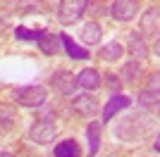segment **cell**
Listing matches in <instances>:
<instances>
[{
  "label": "cell",
  "instance_id": "cell-12",
  "mask_svg": "<svg viewBox=\"0 0 160 157\" xmlns=\"http://www.w3.org/2000/svg\"><path fill=\"white\" fill-rule=\"evenodd\" d=\"M55 157H81V148L77 140H62L53 152Z\"/></svg>",
  "mask_w": 160,
  "mask_h": 157
},
{
  "label": "cell",
  "instance_id": "cell-11",
  "mask_svg": "<svg viewBox=\"0 0 160 157\" xmlns=\"http://www.w3.org/2000/svg\"><path fill=\"white\" fill-rule=\"evenodd\" d=\"M36 43H38V48L43 52H46V55H58V52H60V36H55V33H41V38L36 40Z\"/></svg>",
  "mask_w": 160,
  "mask_h": 157
},
{
  "label": "cell",
  "instance_id": "cell-8",
  "mask_svg": "<svg viewBox=\"0 0 160 157\" xmlns=\"http://www.w3.org/2000/svg\"><path fill=\"white\" fill-rule=\"evenodd\" d=\"M58 36H60L62 48L67 50V55H69L72 59H88V50H86V48H81L79 43H74L67 33H58Z\"/></svg>",
  "mask_w": 160,
  "mask_h": 157
},
{
  "label": "cell",
  "instance_id": "cell-20",
  "mask_svg": "<svg viewBox=\"0 0 160 157\" xmlns=\"http://www.w3.org/2000/svg\"><path fill=\"white\" fill-rule=\"evenodd\" d=\"M105 78H108V86H110L112 91H120V86H122V83H120V76H115V74H108Z\"/></svg>",
  "mask_w": 160,
  "mask_h": 157
},
{
  "label": "cell",
  "instance_id": "cell-16",
  "mask_svg": "<svg viewBox=\"0 0 160 157\" xmlns=\"http://www.w3.org/2000/svg\"><path fill=\"white\" fill-rule=\"evenodd\" d=\"M86 136H88V150H91V155H96L100 148V124L91 121L86 129Z\"/></svg>",
  "mask_w": 160,
  "mask_h": 157
},
{
  "label": "cell",
  "instance_id": "cell-19",
  "mask_svg": "<svg viewBox=\"0 0 160 157\" xmlns=\"http://www.w3.org/2000/svg\"><path fill=\"white\" fill-rule=\"evenodd\" d=\"M139 102L143 105V107H155V105H158V91H143L139 95Z\"/></svg>",
  "mask_w": 160,
  "mask_h": 157
},
{
  "label": "cell",
  "instance_id": "cell-7",
  "mask_svg": "<svg viewBox=\"0 0 160 157\" xmlns=\"http://www.w3.org/2000/svg\"><path fill=\"white\" fill-rule=\"evenodd\" d=\"M129 105H132V98H127V95H115V98H110L108 105H105V110H103V121H110L117 112L127 110Z\"/></svg>",
  "mask_w": 160,
  "mask_h": 157
},
{
  "label": "cell",
  "instance_id": "cell-2",
  "mask_svg": "<svg viewBox=\"0 0 160 157\" xmlns=\"http://www.w3.org/2000/svg\"><path fill=\"white\" fill-rule=\"evenodd\" d=\"M88 5H91V0H62L58 7V21L65 26L79 21L81 14L88 10Z\"/></svg>",
  "mask_w": 160,
  "mask_h": 157
},
{
  "label": "cell",
  "instance_id": "cell-22",
  "mask_svg": "<svg viewBox=\"0 0 160 157\" xmlns=\"http://www.w3.org/2000/svg\"><path fill=\"white\" fill-rule=\"evenodd\" d=\"M0 157H14V155H10V152H0Z\"/></svg>",
  "mask_w": 160,
  "mask_h": 157
},
{
  "label": "cell",
  "instance_id": "cell-3",
  "mask_svg": "<svg viewBox=\"0 0 160 157\" xmlns=\"http://www.w3.org/2000/svg\"><path fill=\"white\" fill-rule=\"evenodd\" d=\"M55 136H58V126H55L53 121H48V119L36 121V124L29 129V138L38 145H46V143H50V140H55Z\"/></svg>",
  "mask_w": 160,
  "mask_h": 157
},
{
  "label": "cell",
  "instance_id": "cell-9",
  "mask_svg": "<svg viewBox=\"0 0 160 157\" xmlns=\"http://www.w3.org/2000/svg\"><path fill=\"white\" fill-rule=\"evenodd\" d=\"M129 52H132L134 62H143V59H146L148 45H146V40L141 38L139 33H132V36H129Z\"/></svg>",
  "mask_w": 160,
  "mask_h": 157
},
{
  "label": "cell",
  "instance_id": "cell-21",
  "mask_svg": "<svg viewBox=\"0 0 160 157\" xmlns=\"http://www.w3.org/2000/svg\"><path fill=\"white\" fill-rule=\"evenodd\" d=\"M148 91H158V74H153L148 78Z\"/></svg>",
  "mask_w": 160,
  "mask_h": 157
},
{
  "label": "cell",
  "instance_id": "cell-13",
  "mask_svg": "<svg viewBox=\"0 0 160 157\" xmlns=\"http://www.w3.org/2000/svg\"><path fill=\"white\" fill-rule=\"evenodd\" d=\"M81 40L86 43V45H96L100 40V26L98 21H88L84 29H81Z\"/></svg>",
  "mask_w": 160,
  "mask_h": 157
},
{
  "label": "cell",
  "instance_id": "cell-17",
  "mask_svg": "<svg viewBox=\"0 0 160 157\" xmlns=\"http://www.w3.org/2000/svg\"><path fill=\"white\" fill-rule=\"evenodd\" d=\"M41 33L43 31H33V29H27V26H17L14 29V36L19 40H27V43H36L41 38Z\"/></svg>",
  "mask_w": 160,
  "mask_h": 157
},
{
  "label": "cell",
  "instance_id": "cell-1",
  "mask_svg": "<svg viewBox=\"0 0 160 157\" xmlns=\"http://www.w3.org/2000/svg\"><path fill=\"white\" fill-rule=\"evenodd\" d=\"M48 93L43 86H22V88H14L12 91V100L22 107H41L46 102Z\"/></svg>",
  "mask_w": 160,
  "mask_h": 157
},
{
  "label": "cell",
  "instance_id": "cell-18",
  "mask_svg": "<svg viewBox=\"0 0 160 157\" xmlns=\"http://www.w3.org/2000/svg\"><path fill=\"white\" fill-rule=\"evenodd\" d=\"M122 76H124V81H136V78L141 76V62H129L124 69H122Z\"/></svg>",
  "mask_w": 160,
  "mask_h": 157
},
{
  "label": "cell",
  "instance_id": "cell-10",
  "mask_svg": "<svg viewBox=\"0 0 160 157\" xmlns=\"http://www.w3.org/2000/svg\"><path fill=\"white\" fill-rule=\"evenodd\" d=\"M77 86H79V88H86V91H96V88L100 86V74L88 67V69L79 72V76H77Z\"/></svg>",
  "mask_w": 160,
  "mask_h": 157
},
{
  "label": "cell",
  "instance_id": "cell-5",
  "mask_svg": "<svg viewBox=\"0 0 160 157\" xmlns=\"http://www.w3.org/2000/svg\"><path fill=\"white\" fill-rule=\"evenodd\" d=\"M50 83H53L55 91H60L62 95H72L74 88H77V76L69 72H55L53 78H50Z\"/></svg>",
  "mask_w": 160,
  "mask_h": 157
},
{
  "label": "cell",
  "instance_id": "cell-14",
  "mask_svg": "<svg viewBox=\"0 0 160 157\" xmlns=\"http://www.w3.org/2000/svg\"><path fill=\"white\" fill-rule=\"evenodd\" d=\"M122 52H124V48L120 45V43H108L105 48H100V52H98V57L100 59H105V62H117V59L122 57Z\"/></svg>",
  "mask_w": 160,
  "mask_h": 157
},
{
  "label": "cell",
  "instance_id": "cell-6",
  "mask_svg": "<svg viewBox=\"0 0 160 157\" xmlns=\"http://www.w3.org/2000/svg\"><path fill=\"white\" fill-rule=\"evenodd\" d=\"M72 107L79 112L81 117H93L96 112H98V100L93 95H74Z\"/></svg>",
  "mask_w": 160,
  "mask_h": 157
},
{
  "label": "cell",
  "instance_id": "cell-15",
  "mask_svg": "<svg viewBox=\"0 0 160 157\" xmlns=\"http://www.w3.org/2000/svg\"><path fill=\"white\" fill-rule=\"evenodd\" d=\"M141 29H143V33H153V36H158V7H153V10H148V12L143 14Z\"/></svg>",
  "mask_w": 160,
  "mask_h": 157
},
{
  "label": "cell",
  "instance_id": "cell-4",
  "mask_svg": "<svg viewBox=\"0 0 160 157\" xmlns=\"http://www.w3.org/2000/svg\"><path fill=\"white\" fill-rule=\"evenodd\" d=\"M139 10V0H115L112 7H110V14H112L117 21H129Z\"/></svg>",
  "mask_w": 160,
  "mask_h": 157
}]
</instances>
